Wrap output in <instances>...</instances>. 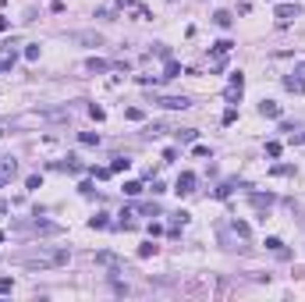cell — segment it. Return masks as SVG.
<instances>
[{"mask_svg":"<svg viewBox=\"0 0 305 302\" xmlns=\"http://www.w3.org/2000/svg\"><path fill=\"white\" fill-rule=\"evenodd\" d=\"M89 114H92V118H96V121H103V118H107V110H103V107H96V103H92V107H89Z\"/></svg>","mask_w":305,"mask_h":302,"instance_id":"obj_28","label":"cell"},{"mask_svg":"<svg viewBox=\"0 0 305 302\" xmlns=\"http://www.w3.org/2000/svg\"><path fill=\"white\" fill-rule=\"evenodd\" d=\"M231 227H234L241 238H248V224H245V221H238V217H234V221H231Z\"/></svg>","mask_w":305,"mask_h":302,"instance_id":"obj_23","label":"cell"},{"mask_svg":"<svg viewBox=\"0 0 305 302\" xmlns=\"http://www.w3.org/2000/svg\"><path fill=\"white\" fill-rule=\"evenodd\" d=\"M78 139H82V143H85V146H99V135H96V132H82V135H78Z\"/></svg>","mask_w":305,"mask_h":302,"instance_id":"obj_22","label":"cell"},{"mask_svg":"<svg viewBox=\"0 0 305 302\" xmlns=\"http://www.w3.org/2000/svg\"><path fill=\"white\" fill-rule=\"evenodd\" d=\"M213 25H217V29H231V25H234L231 11H217V14H213Z\"/></svg>","mask_w":305,"mask_h":302,"instance_id":"obj_15","label":"cell"},{"mask_svg":"<svg viewBox=\"0 0 305 302\" xmlns=\"http://www.w3.org/2000/svg\"><path fill=\"white\" fill-rule=\"evenodd\" d=\"M96 263H99V267H110V270H124V263H121L114 252H96Z\"/></svg>","mask_w":305,"mask_h":302,"instance_id":"obj_8","label":"cell"},{"mask_svg":"<svg viewBox=\"0 0 305 302\" xmlns=\"http://www.w3.org/2000/svg\"><path fill=\"white\" fill-rule=\"evenodd\" d=\"M110 68H114V64H110V61H99V57H89V61H85V72H92V75L110 72Z\"/></svg>","mask_w":305,"mask_h":302,"instance_id":"obj_12","label":"cell"},{"mask_svg":"<svg viewBox=\"0 0 305 302\" xmlns=\"http://www.w3.org/2000/svg\"><path fill=\"white\" fill-rule=\"evenodd\" d=\"M259 114H263V118H270V121H281V114H284V110H281V103H277V100H263V103H259Z\"/></svg>","mask_w":305,"mask_h":302,"instance_id":"obj_7","label":"cell"},{"mask_svg":"<svg viewBox=\"0 0 305 302\" xmlns=\"http://www.w3.org/2000/svg\"><path fill=\"white\" fill-rule=\"evenodd\" d=\"M0 214H7V203H4V199H0Z\"/></svg>","mask_w":305,"mask_h":302,"instance_id":"obj_34","label":"cell"},{"mask_svg":"<svg viewBox=\"0 0 305 302\" xmlns=\"http://www.w3.org/2000/svg\"><path fill=\"white\" fill-rule=\"evenodd\" d=\"M124 118H132V121H142V118H146V110H139V107H128V110H124Z\"/></svg>","mask_w":305,"mask_h":302,"instance_id":"obj_26","label":"cell"},{"mask_svg":"<svg viewBox=\"0 0 305 302\" xmlns=\"http://www.w3.org/2000/svg\"><path fill=\"white\" fill-rule=\"evenodd\" d=\"M152 103H160V107H167V110H188V107H192L188 96H156Z\"/></svg>","mask_w":305,"mask_h":302,"instance_id":"obj_5","label":"cell"},{"mask_svg":"<svg viewBox=\"0 0 305 302\" xmlns=\"http://www.w3.org/2000/svg\"><path fill=\"white\" fill-rule=\"evenodd\" d=\"M71 39L75 43H85V47H103V36L99 32H75Z\"/></svg>","mask_w":305,"mask_h":302,"instance_id":"obj_9","label":"cell"},{"mask_svg":"<svg viewBox=\"0 0 305 302\" xmlns=\"http://www.w3.org/2000/svg\"><path fill=\"white\" fill-rule=\"evenodd\" d=\"M4 185H7V178H4V174H0V189H4Z\"/></svg>","mask_w":305,"mask_h":302,"instance_id":"obj_35","label":"cell"},{"mask_svg":"<svg viewBox=\"0 0 305 302\" xmlns=\"http://www.w3.org/2000/svg\"><path fill=\"white\" fill-rule=\"evenodd\" d=\"M4 238H7V235H4V231H0V242H4Z\"/></svg>","mask_w":305,"mask_h":302,"instance_id":"obj_36","label":"cell"},{"mask_svg":"<svg viewBox=\"0 0 305 302\" xmlns=\"http://www.w3.org/2000/svg\"><path fill=\"white\" fill-rule=\"evenodd\" d=\"M128 167H132V160H128V156H114V164H110V171H114V174H117V171H128Z\"/></svg>","mask_w":305,"mask_h":302,"instance_id":"obj_20","label":"cell"},{"mask_svg":"<svg viewBox=\"0 0 305 302\" xmlns=\"http://www.w3.org/2000/svg\"><path fill=\"white\" fill-rule=\"evenodd\" d=\"M117 7L128 11V14H135L139 21H149V18H152V11L146 7V4H139V0H117Z\"/></svg>","mask_w":305,"mask_h":302,"instance_id":"obj_4","label":"cell"},{"mask_svg":"<svg viewBox=\"0 0 305 302\" xmlns=\"http://www.w3.org/2000/svg\"><path fill=\"white\" fill-rule=\"evenodd\" d=\"M124 192H128V196H139V192H142V181H124Z\"/></svg>","mask_w":305,"mask_h":302,"instance_id":"obj_27","label":"cell"},{"mask_svg":"<svg viewBox=\"0 0 305 302\" xmlns=\"http://www.w3.org/2000/svg\"><path fill=\"white\" fill-rule=\"evenodd\" d=\"M302 14V7L298 4H277L273 7V18H277V29H284V25H291L295 18Z\"/></svg>","mask_w":305,"mask_h":302,"instance_id":"obj_3","label":"cell"},{"mask_svg":"<svg viewBox=\"0 0 305 302\" xmlns=\"http://www.w3.org/2000/svg\"><path fill=\"white\" fill-rule=\"evenodd\" d=\"M231 47H234L231 39H217V43H213V61H224L231 54Z\"/></svg>","mask_w":305,"mask_h":302,"instance_id":"obj_14","label":"cell"},{"mask_svg":"<svg viewBox=\"0 0 305 302\" xmlns=\"http://www.w3.org/2000/svg\"><path fill=\"white\" fill-rule=\"evenodd\" d=\"M160 132H163V125H160V121H152V125H146V135H160Z\"/></svg>","mask_w":305,"mask_h":302,"instance_id":"obj_29","label":"cell"},{"mask_svg":"<svg viewBox=\"0 0 305 302\" xmlns=\"http://www.w3.org/2000/svg\"><path fill=\"white\" fill-rule=\"evenodd\" d=\"M89 227H110V221H107V214H96V217L89 221Z\"/></svg>","mask_w":305,"mask_h":302,"instance_id":"obj_24","label":"cell"},{"mask_svg":"<svg viewBox=\"0 0 305 302\" xmlns=\"http://www.w3.org/2000/svg\"><path fill=\"white\" fill-rule=\"evenodd\" d=\"M21 227H29V231H39V235H57V231H61V227L50 224V221H32V224H21Z\"/></svg>","mask_w":305,"mask_h":302,"instance_id":"obj_11","label":"cell"},{"mask_svg":"<svg viewBox=\"0 0 305 302\" xmlns=\"http://www.w3.org/2000/svg\"><path fill=\"white\" fill-rule=\"evenodd\" d=\"M0 139H4V125H0Z\"/></svg>","mask_w":305,"mask_h":302,"instance_id":"obj_37","label":"cell"},{"mask_svg":"<svg viewBox=\"0 0 305 302\" xmlns=\"http://www.w3.org/2000/svg\"><path fill=\"white\" fill-rule=\"evenodd\" d=\"M266 156H281V143H266Z\"/></svg>","mask_w":305,"mask_h":302,"instance_id":"obj_30","label":"cell"},{"mask_svg":"<svg viewBox=\"0 0 305 302\" xmlns=\"http://www.w3.org/2000/svg\"><path fill=\"white\" fill-rule=\"evenodd\" d=\"M54 167H61V171H82V164H78L75 156H68V160H57Z\"/></svg>","mask_w":305,"mask_h":302,"instance_id":"obj_18","label":"cell"},{"mask_svg":"<svg viewBox=\"0 0 305 302\" xmlns=\"http://www.w3.org/2000/svg\"><path fill=\"white\" fill-rule=\"evenodd\" d=\"M92 174H96V178H110L114 171H110V167H92Z\"/></svg>","mask_w":305,"mask_h":302,"instance_id":"obj_32","label":"cell"},{"mask_svg":"<svg viewBox=\"0 0 305 302\" xmlns=\"http://www.w3.org/2000/svg\"><path fill=\"white\" fill-rule=\"evenodd\" d=\"M149 256H156V245L152 242H142L139 245V260H149Z\"/></svg>","mask_w":305,"mask_h":302,"instance_id":"obj_21","label":"cell"},{"mask_svg":"<svg viewBox=\"0 0 305 302\" xmlns=\"http://www.w3.org/2000/svg\"><path fill=\"white\" fill-rule=\"evenodd\" d=\"M0 174H4V178H14V174H18V160H14V156H0Z\"/></svg>","mask_w":305,"mask_h":302,"instance_id":"obj_13","label":"cell"},{"mask_svg":"<svg viewBox=\"0 0 305 302\" xmlns=\"http://www.w3.org/2000/svg\"><path fill=\"white\" fill-rule=\"evenodd\" d=\"M181 75V64L174 61V57H167V68H163V78H177Z\"/></svg>","mask_w":305,"mask_h":302,"instance_id":"obj_17","label":"cell"},{"mask_svg":"<svg viewBox=\"0 0 305 302\" xmlns=\"http://www.w3.org/2000/svg\"><path fill=\"white\" fill-rule=\"evenodd\" d=\"M241 92H245V75H241V72H231V82H227V89H224V100L234 107V103H241Z\"/></svg>","mask_w":305,"mask_h":302,"instance_id":"obj_2","label":"cell"},{"mask_svg":"<svg viewBox=\"0 0 305 302\" xmlns=\"http://www.w3.org/2000/svg\"><path fill=\"white\" fill-rule=\"evenodd\" d=\"M177 139H181V143H195L199 132H195V128H177Z\"/></svg>","mask_w":305,"mask_h":302,"instance_id":"obj_19","label":"cell"},{"mask_svg":"<svg viewBox=\"0 0 305 302\" xmlns=\"http://www.w3.org/2000/svg\"><path fill=\"white\" fill-rule=\"evenodd\" d=\"M284 89L288 92H305V75L298 72V75H284Z\"/></svg>","mask_w":305,"mask_h":302,"instance_id":"obj_10","label":"cell"},{"mask_svg":"<svg viewBox=\"0 0 305 302\" xmlns=\"http://www.w3.org/2000/svg\"><path fill=\"white\" fill-rule=\"evenodd\" d=\"M11 288H14V281L11 277H0V292H11Z\"/></svg>","mask_w":305,"mask_h":302,"instance_id":"obj_33","label":"cell"},{"mask_svg":"<svg viewBox=\"0 0 305 302\" xmlns=\"http://www.w3.org/2000/svg\"><path fill=\"white\" fill-rule=\"evenodd\" d=\"M252 206H259V210H270V206H273V196H259V192H252Z\"/></svg>","mask_w":305,"mask_h":302,"instance_id":"obj_16","label":"cell"},{"mask_svg":"<svg viewBox=\"0 0 305 302\" xmlns=\"http://www.w3.org/2000/svg\"><path fill=\"white\" fill-rule=\"evenodd\" d=\"M234 118H238V110H234V107H227V110H224V125H234Z\"/></svg>","mask_w":305,"mask_h":302,"instance_id":"obj_31","label":"cell"},{"mask_svg":"<svg viewBox=\"0 0 305 302\" xmlns=\"http://www.w3.org/2000/svg\"><path fill=\"white\" fill-rule=\"evenodd\" d=\"M174 192H177V196H192V192H195V174H192V171H181L177 181H174Z\"/></svg>","mask_w":305,"mask_h":302,"instance_id":"obj_6","label":"cell"},{"mask_svg":"<svg viewBox=\"0 0 305 302\" xmlns=\"http://www.w3.org/2000/svg\"><path fill=\"white\" fill-rule=\"evenodd\" d=\"M36 57H39V43H29L25 47V61H36Z\"/></svg>","mask_w":305,"mask_h":302,"instance_id":"obj_25","label":"cell"},{"mask_svg":"<svg viewBox=\"0 0 305 302\" xmlns=\"http://www.w3.org/2000/svg\"><path fill=\"white\" fill-rule=\"evenodd\" d=\"M68 260H71V252H68V249H54V252H46V249H32V252H21V256H18V263H21V267H29V270L61 267V263H68Z\"/></svg>","mask_w":305,"mask_h":302,"instance_id":"obj_1","label":"cell"}]
</instances>
